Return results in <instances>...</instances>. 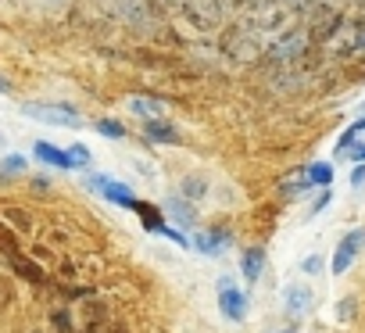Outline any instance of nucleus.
Instances as JSON below:
<instances>
[{
  "instance_id": "f03ea898",
  "label": "nucleus",
  "mask_w": 365,
  "mask_h": 333,
  "mask_svg": "<svg viewBox=\"0 0 365 333\" xmlns=\"http://www.w3.org/2000/svg\"><path fill=\"white\" fill-rule=\"evenodd\" d=\"M86 187H90V190H97L104 201H111V205H118V208H136V198H133V190H129L122 180H108V176H86Z\"/></svg>"
},
{
  "instance_id": "0eeeda50",
  "label": "nucleus",
  "mask_w": 365,
  "mask_h": 333,
  "mask_svg": "<svg viewBox=\"0 0 365 333\" xmlns=\"http://www.w3.org/2000/svg\"><path fill=\"white\" fill-rule=\"evenodd\" d=\"M283 308H287L290 315H304V312L312 308V290H308L304 283L283 287Z\"/></svg>"
},
{
  "instance_id": "f8f14e48",
  "label": "nucleus",
  "mask_w": 365,
  "mask_h": 333,
  "mask_svg": "<svg viewBox=\"0 0 365 333\" xmlns=\"http://www.w3.org/2000/svg\"><path fill=\"white\" fill-rule=\"evenodd\" d=\"M11 269L22 276V280H33V283H47V276H43V269L36 265V262H29V258H22V255H15L11 258Z\"/></svg>"
},
{
  "instance_id": "a878e982",
  "label": "nucleus",
  "mask_w": 365,
  "mask_h": 333,
  "mask_svg": "<svg viewBox=\"0 0 365 333\" xmlns=\"http://www.w3.org/2000/svg\"><path fill=\"white\" fill-rule=\"evenodd\" d=\"M351 161H365V143H361V147H354V150H351Z\"/></svg>"
},
{
  "instance_id": "b1692460",
  "label": "nucleus",
  "mask_w": 365,
  "mask_h": 333,
  "mask_svg": "<svg viewBox=\"0 0 365 333\" xmlns=\"http://www.w3.org/2000/svg\"><path fill=\"white\" fill-rule=\"evenodd\" d=\"M8 301H11V283H8L4 276H0V308H4Z\"/></svg>"
},
{
  "instance_id": "423d86ee",
  "label": "nucleus",
  "mask_w": 365,
  "mask_h": 333,
  "mask_svg": "<svg viewBox=\"0 0 365 333\" xmlns=\"http://www.w3.org/2000/svg\"><path fill=\"white\" fill-rule=\"evenodd\" d=\"M226 247H230V233H226V230H201V233L194 237V251H201V255H208V258L222 255Z\"/></svg>"
},
{
  "instance_id": "20e7f679",
  "label": "nucleus",
  "mask_w": 365,
  "mask_h": 333,
  "mask_svg": "<svg viewBox=\"0 0 365 333\" xmlns=\"http://www.w3.org/2000/svg\"><path fill=\"white\" fill-rule=\"evenodd\" d=\"M365 247V230H351L340 244H336V255H333V276H344L347 269H351V262L358 258V251Z\"/></svg>"
},
{
  "instance_id": "39448f33",
  "label": "nucleus",
  "mask_w": 365,
  "mask_h": 333,
  "mask_svg": "<svg viewBox=\"0 0 365 333\" xmlns=\"http://www.w3.org/2000/svg\"><path fill=\"white\" fill-rule=\"evenodd\" d=\"M33 158L36 161H43V165H54V169H76V161H72V154H68V147H54V143H47V140H40L36 147H33Z\"/></svg>"
},
{
  "instance_id": "2eb2a0df",
  "label": "nucleus",
  "mask_w": 365,
  "mask_h": 333,
  "mask_svg": "<svg viewBox=\"0 0 365 333\" xmlns=\"http://www.w3.org/2000/svg\"><path fill=\"white\" fill-rule=\"evenodd\" d=\"M29 169V158L26 154H8L4 161H0V180H8V176H19Z\"/></svg>"
},
{
  "instance_id": "9d476101",
  "label": "nucleus",
  "mask_w": 365,
  "mask_h": 333,
  "mask_svg": "<svg viewBox=\"0 0 365 333\" xmlns=\"http://www.w3.org/2000/svg\"><path fill=\"white\" fill-rule=\"evenodd\" d=\"M165 212H168V215H172V219H175L179 226H187V230H190V226L197 222V219H194V208H190L187 201H182V198H172V201L165 205Z\"/></svg>"
},
{
  "instance_id": "4be33fe9",
  "label": "nucleus",
  "mask_w": 365,
  "mask_h": 333,
  "mask_svg": "<svg viewBox=\"0 0 365 333\" xmlns=\"http://www.w3.org/2000/svg\"><path fill=\"white\" fill-rule=\"evenodd\" d=\"M301 269H304L308 276H319V269H322V258H319V255H308V258L301 262Z\"/></svg>"
},
{
  "instance_id": "7ed1b4c3",
  "label": "nucleus",
  "mask_w": 365,
  "mask_h": 333,
  "mask_svg": "<svg viewBox=\"0 0 365 333\" xmlns=\"http://www.w3.org/2000/svg\"><path fill=\"white\" fill-rule=\"evenodd\" d=\"M219 308H222V315L233 319V322H240V319L247 315V294L233 283V276H222V280H219Z\"/></svg>"
},
{
  "instance_id": "c756f323",
  "label": "nucleus",
  "mask_w": 365,
  "mask_h": 333,
  "mask_svg": "<svg viewBox=\"0 0 365 333\" xmlns=\"http://www.w3.org/2000/svg\"><path fill=\"white\" fill-rule=\"evenodd\" d=\"M0 143H4V133H0Z\"/></svg>"
},
{
  "instance_id": "cd10ccee",
  "label": "nucleus",
  "mask_w": 365,
  "mask_h": 333,
  "mask_svg": "<svg viewBox=\"0 0 365 333\" xmlns=\"http://www.w3.org/2000/svg\"><path fill=\"white\" fill-rule=\"evenodd\" d=\"M358 11H361V15H365V0H358Z\"/></svg>"
},
{
  "instance_id": "f257e3e1",
  "label": "nucleus",
  "mask_w": 365,
  "mask_h": 333,
  "mask_svg": "<svg viewBox=\"0 0 365 333\" xmlns=\"http://www.w3.org/2000/svg\"><path fill=\"white\" fill-rule=\"evenodd\" d=\"M22 115L36 118V122H47V125H61V129H79L83 125V115L65 101H33V104H22Z\"/></svg>"
},
{
  "instance_id": "c85d7f7f",
  "label": "nucleus",
  "mask_w": 365,
  "mask_h": 333,
  "mask_svg": "<svg viewBox=\"0 0 365 333\" xmlns=\"http://www.w3.org/2000/svg\"><path fill=\"white\" fill-rule=\"evenodd\" d=\"M279 333H294V329H279Z\"/></svg>"
},
{
  "instance_id": "f3484780",
  "label": "nucleus",
  "mask_w": 365,
  "mask_h": 333,
  "mask_svg": "<svg viewBox=\"0 0 365 333\" xmlns=\"http://www.w3.org/2000/svg\"><path fill=\"white\" fill-rule=\"evenodd\" d=\"M4 219H11V226H15V230H22V233H29V230H33V215H29L26 208H4Z\"/></svg>"
},
{
  "instance_id": "5701e85b",
  "label": "nucleus",
  "mask_w": 365,
  "mask_h": 333,
  "mask_svg": "<svg viewBox=\"0 0 365 333\" xmlns=\"http://www.w3.org/2000/svg\"><path fill=\"white\" fill-rule=\"evenodd\" d=\"M351 315H354V297H344L336 308V319H351Z\"/></svg>"
},
{
  "instance_id": "9b49d317",
  "label": "nucleus",
  "mask_w": 365,
  "mask_h": 333,
  "mask_svg": "<svg viewBox=\"0 0 365 333\" xmlns=\"http://www.w3.org/2000/svg\"><path fill=\"white\" fill-rule=\"evenodd\" d=\"M161 108H165V104H158V101H150V97H129V111H133V115H140L143 122L158 118V115H161Z\"/></svg>"
},
{
  "instance_id": "dca6fc26",
  "label": "nucleus",
  "mask_w": 365,
  "mask_h": 333,
  "mask_svg": "<svg viewBox=\"0 0 365 333\" xmlns=\"http://www.w3.org/2000/svg\"><path fill=\"white\" fill-rule=\"evenodd\" d=\"M93 129H97L101 136H108V140H125V125H122L118 118H97Z\"/></svg>"
},
{
  "instance_id": "6ab92c4d",
  "label": "nucleus",
  "mask_w": 365,
  "mask_h": 333,
  "mask_svg": "<svg viewBox=\"0 0 365 333\" xmlns=\"http://www.w3.org/2000/svg\"><path fill=\"white\" fill-rule=\"evenodd\" d=\"M136 212H140V219H143V226H147V230H154V233L161 230V215H158V208H154V205H140V201H136Z\"/></svg>"
},
{
  "instance_id": "4468645a",
  "label": "nucleus",
  "mask_w": 365,
  "mask_h": 333,
  "mask_svg": "<svg viewBox=\"0 0 365 333\" xmlns=\"http://www.w3.org/2000/svg\"><path fill=\"white\" fill-rule=\"evenodd\" d=\"M179 190H182V198H187V201H205L208 198V183L197 180V176H187V180L179 183Z\"/></svg>"
},
{
  "instance_id": "393cba45",
  "label": "nucleus",
  "mask_w": 365,
  "mask_h": 333,
  "mask_svg": "<svg viewBox=\"0 0 365 333\" xmlns=\"http://www.w3.org/2000/svg\"><path fill=\"white\" fill-rule=\"evenodd\" d=\"M351 187H365V165H358V169L351 173Z\"/></svg>"
},
{
  "instance_id": "bb28decb",
  "label": "nucleus",
  "mask_w": 365,
  "mask_h": 333,
  "mask_svg": "<svg viewBox=\"0 0 365 333\" xmlns=\"http://www.w3.org/2000/svg\"><path fill=\"white\" fill-rule=\"evenodd\" d=\"M0 93H11V86H8L4 79H0Z\"/></svg>"
},
{
  "instance_id": "1a4fd4ad",
  "label": "nucleus",
  "mask_w": 365,
  "mask_h": 333,
  "mask_svg": "<svg viewBox=\"0 0 365 333\" xmlns=\"http://www.w3.org/2000/svg\"><path fill=\"white\" fill-rule=\"evenodd\" d=\"M143 140H150V143H179V133H175V125L150 118V122H143Z\"/></svg>"
},
{
  "instance_id": "6e6552de",
  "label": "nucleus",
  "mask_w": 365,
  "mask_h": 333,
  "mask_svg": "<svg viewBox=\"0 0 365 333\" xmlns=\"http://www.w3.org/2000/svg\"><path fill=\"white\" fill-rule=\"evenodd\" d=\"M240 272H244V280L255 287V283L262 280V272H265V251H262V247H247L244 258H240Z\"/></svg>"
},
{
  "instance_id": "ddd939ff",
  "label": "nucleus",
  "mask_w": 365,
  "mask_h": 333,
  "mask_svg": "<svg viewBox=\"0 0 365 333\" xmlns=\"http://www.w3.org/2000/svg\"><path fill=\"white\" fill-rule=\"evenodd\" d=\"M301 51H304V36H301V33H290L287 40H279V43H276L272 58H297Z\"/></svg>"
},
{
  "instance_id": "412c9836",
  "label": "nucleus",
  "mask_w": 365,
  "mask_h": 333,
  "mask_svg": "<svg viewBox=\"0 0 365 333\" xmlns=\"http://www.w3.org/2000/svg\"><path fill=\"white\" fill-rule=\"evenodd\" d=\"M51 326H54L58 333H72V319H68V312H65V308L51 312Z\"/></svg>"
},
{
  "instance_id": "a211bd4d",
  "label": "nucleus",
  "mask_w": 365,
  "mask_h": 333,
  "mask_svg": "<svg viewBox=\"0 0 365 333\" xmlns=\"http://www.w3.org/2000/svg\"><path fill=\"white\" fill-rule=\"evenodd\" d=\"M308 180H312V187H329L333 169L329 165H308Z\"/></svg>"
},
{
  "instance_id": "aec40b11",
  "label": "nucleus",
  "mask_w": 365,
  "mask_h": 333,
  "mask_svg": "<svg viewBox=\"0 0 365 333\" xmlns=\"http://www.w3.org/2000/svg\"><path fill=\"white\" fill-rule=\"evenodd\" d=\"M68 154H72V161H76V169H86V165L93 161L90 147H83V143H72V147H68Z\"/></svg>"
}]
</instances>
